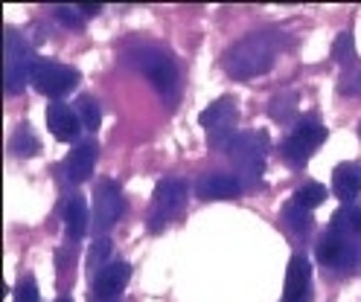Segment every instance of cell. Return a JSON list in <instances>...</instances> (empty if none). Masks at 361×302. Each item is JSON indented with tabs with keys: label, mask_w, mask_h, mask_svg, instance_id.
I'll list each match as a JSON object with an SVG mask.
<instances>
[{
	"label": "cell",
	"mask_w": 361,
	"mask_h": 302,
	"mask_svg": "<svg viewBox=\"0 0 361 302\" xmlns=\"http://www.w3.org/2000/svg\"><path fill=\"white\" fill-rule=\"evenodd\" d=\"M128 273H131L128 262H111V265H105V268L97 273V279H94V294H97L99 299L117 296V294L126 288V282H128Z\"/></svg>",
	"instance_id": "cell-9"
},
{
	"label": "cell",
	"mask_w": 361,
	"mask_h": 302,
	"mask_svg": "<svg viewBox=\"0 0 361 302\" xmlns=\"http://www.w3.org/2000/svg\"><path fill=\"white\" fill-rule=\"evenodd\" d=\"M64 227H67V236L71 239H82L87 232V203H85V198H71L67 213H64Z\"/></svg>",
	"instance_id": "cell-16"
},
{
	"label": "cell",
	"mask_w": 361,
	"mask_h": 302,
	"mask_svg": "<svg viewBox=\"0 0 361 302\" xmlns=\"http://www.w3.org/2000/svg\"><path fill=\"white\" fill-rule=\"evenodd\" d=\"M271 61H274V46H271V41L265 35H251V38L231 46L228 58H224V67H228V73L236 79H251V76L265 73Z\"/></svg>",
	"instance_id": "cell-1"
},
{
	"label": "cell",
	"mask_w": 361,
	"mask_h": 302,
	"mask_svg": "<svg viewBox=\"0 0 361 302\" xmlns=\"http://www.w3.org/2000/svg\"><path fill=\"white\" fill-rule=\"evenodd\" d=\"M295 111H298V96H295V93H283V96H277L274 102L268 105V113L274 116L277 122H288Z\"/></svg>",
	"instance_id": "cell-23"
},
{
	"label": "cell",
	"mask_w": 361,
	"mask_h": 302,
	"mask_svg": "<svg viewBox=\"0 0 361 302\" xmlns=\"http://www.w3.org/2000/svg\"><path fill=\"white\" fill-rule=\"evenodd\" d=\"M195 189H198V195L204 198V201H221V198H236L242 192V183L233 175L213 172L207 177H201Z\"/></svg>",
	"instance_id": "cell-12"
},
{
	"label": "cell",
	"mask_w": 361,
	"mask_h": 302,
	"mask_svg": "<svg viewBox=\"0 0 361 302\" xmlns=\"http://www.w3.org/2000/svg\"><path fill=\"white\" fill-rule=\"evenodd\" d=\"M9 149L18 154V157H32L41 151V143H38V137L30 131V125H18L12 139H9Z\"/></svg>",
	"instance_id": "cell-19"
},
{
	"label": "cell",
	"mask_w": 361,
	"mask_h": 302,
	"mask_svg": "<svg viewBox=\"0 0 361 302\" xmlns=\"http://www.w3.org/2000/svg\"><path fill=\"white\" fill-rule=\"evenodd\" d=\"M94 163H97V149H94V143H82V146H76L71 154H67V160H64V175L71 177L73 183H82V180H87L90 175H94Z\"/></svg>",
	"instance_id": "cell-13"
},
{
	"label": "cell",
	"mask_w": 361,
	"mask_h": 302,
	"mask_svg": "<svg viewBox=\"0 0 361 302\" xmlns=\"http://www.w3.org/2000/svg\"><path fill=\"white\" fill-rule=\"evenodd\" d=\"M353 53H355V41H353V35H350V32L338 35V41L332 44V58H335V61H341V64H347V61L353 58Z\"/></svg>",
	"instance_id": "cell-25"
},
{
	"label": "cell",
	"mask_w": 361,
	"mask_h": 302,
	"mask_svg": "<svg viewBox=\"0 0 361 302\" xmlns=\"http://www.w3.org/2000/svg\"><path fill=\"white\" fill-rule=\"evenodd\" d=\"M236 120H239V111H236V105H233L231 96L216 99L207 111H201L198 122L204 125V131H207V143H210V149H221V146L228 149V146H231V139L236 137V134H233Z\"/></svg>",
	"instance_id": "cell-3"
},
{
	"label": "cell",
	"mask_w": 361,
	"mask_h": 302,
	"mask_svg": "<svg viewBox=\"0 0 361 302\" xmlns=\"http://www.w3.org/2000/svg\"><path fill=\"white\" fill-rule=\"evenodd\" d=\"M187 198V186L184 180H175V177H166L154 186V209L149 213V229H161L166 224V218L175 213V209H180V203H184Z\"/></svg>",
	"instance_id": "cell-5"
},
{
	"label": "cell",
	"mask_w": 361,
	"mask_h": 302,
	"mask_svg": "<svg viewBox=\"0 0 361 302\" xmlns=\"http://www.w3.org/2000/svg\"><path fill=\"white\" fill-rule=\"evenodd\" d=\"M332 189L344 203H350L361 192V166H355V163H338L332 172Z\"/></svg>",
	"instance_id": "cell-15"
},
{
	"label": "cell",
	"mask_w": 361,
	"mask_h": 302,
	"mask_svg": "<svg viewBox=\"0 0 361 302\" xmlns=\"http://www.w3.org/2000/svg\"><path fill=\"white\" fill-rule=\"evenodd\" d=\"M73 111H76V116H79L82 128H90V131H97V128H99V122H102V111H99V105L94 102V96H79V99L73 102Z\"/></svg>",
	"instance_id": "cell-20"
},
{
	"label": "cell",
	"mask_w": 361,
	"mask_h": 302,
	"mask_svg": "<svg viewBox=\"0 0 361 302\" xmlns=\"http://www.w3.org/2000/svg\"><path fill=\"white\" fill-rule=\"evenodd\" d=\"M332 232H355V236H361V206H341L338 213L332 215V224H329Z\"/></svg>",
	"instance_id": "cell-18"
},
{
	"label": "cell",
	"mask_w": 361,
	"mask_h": 302,
	"mask_svg": "<svg viewBox=\"0 0 361 302\" xmlns=\"http://www.w3.org/2000/svg\"><path fill=\"white\" fill-rule=\"evenodd\" d=\"M309 279H312V265L303 256H295L288 262V270H286V302H303L306 291H309Z\"/></svg>",
	"instance_id": "cell-11"
},
{
	"label": "cell",
	"mask_w": 361,
	"mask_h": 302,
	"mask_svg": "<svg viewBox=\"0 0 361 302\" xmlns=\"http://www.w3.org/2000/svg\"><path fill=\"white\" fill-rule=\"evenodd\" d=\"M318 259L329 268H347L353 262V247L344 241L341 232H326V236L321 239L318 244Z\"/></svg>",
	"instance_id": "cell-14"
},
{
	"label": "cell",
	"mask_w": 361,
	"mask_h": 302,
	"mask_svg": "<svg viewBox=\"0 0 361 302\" xmlns=\"http://www.w3.org/2000/svg\"><path fill=\"white\" fill-rule=\"evenodd\" d=\"M30 82L35 84L38 93H44V96H64V93H71L76 87L79 70L59 64V61H50V58H35Z\"/></svg>",
	"instance_id": "cell-4"
},
{
	"label": "cell",
	"mask_w": 361,
	"mask_h": 302,
	"mask_svg": "<svg viewBox=\"0 0 361 302\" xmlns=\"http://www.w3.org/2000/svg\"><path fill=\"white\" fill-rule=\"evenodd\" d=\"M56 302H71V299H56Z\"/></svg>",
	"instance_id": "cell-31"
},
{
	"label": "cell",
	"mask_w": 361,
	"mask_h": 302,
	"mask_svg": "<svg viewBox=\"0 0 361 302\" xmlns=\"http://www.w3.org/2000/svg\"><path fill=\"white\" fill-rule=\"evenodd\" d=\"M32 64L35 58H30L27 44L20 41L18 32H6V90L18 93L24 87V82L32 73Z\"/></svg>",
	"instance_id": "cell-6"
},
{
	"label": "cell",
	"mask_w": 361,
	"mask_h": 302,
	"mask_svg": "<svg viewBox=\"0 0 361 302\" xmlns=\"http://www.w3.org/2000/svg\"><path fill=\"white\" fill-rule=\"evenodd\" d=\"M102 6L99 4H79V12H85V15H97Z\"/></svg>",
	"instance_id": "cell-29"
},
{
	"label": "cell",
	"mask_w": 361,
	"mask_h": 302,
	"mask_svg": "<svg viewBox=\"0 0 361 302\" xmlns=\"http://www.w3.org/2000/svg\"><path fill=\"white\" fill-rule=\"evenodd\" d=\"M358 137H361V125H358Z\"/></svg>",
	"instance_id": "cell-32"
},
{
	"label": "cell",
	"mask_w": 361,
	"mask_h": 302,
	"mask_svg": "<svg viewBox=\"0 0 361 302\" xmlns=\"http://www.w3.org/2000/svg\"><path fill=\"white\" fill-rule=\"evenodd\" d=\"M108 253H111V241H108V239H97L94 244H90L87 265H90V268H99V265L108 259Z\"/></svg>",
	"instance_id": "cell-26"
},
{
	"label": "cell",
	"mask_w": 361,
	"mask_h": 302,
	"mask_svg": "<svg viewBox=\"0 0 361 302\" xmlns=\"http://www.w3.org/2000/svg\"><path fill=\"white\" fill-rule=\"evenodd\" d=\"M283 218H286V224L291 227V229H306L309 227V209H303L300 203H286L283 206Z\"/></svg>",
	"instance_id": "cell-24"
},
{
	"label": "cell",
	"mask_w": 361,
	"mask_h": 302,
	"mask_svg": "<svg viewBox=\"0 0 361 302\" xmlns=\"http://www.w3.org/2000/svg\"><path fill=\"white\" fill-rule=\"evenodd\" d=\"M94 206H97V224L99 227H111L117 224V218L123 215V192H120V183L117 180H102L97 186V195H94Z\"/></svg>",
	"instance_id": "cell-7"
},
{
	"label": "cell",
	"mask_w": 361,
	"mask_h": 302,
	"mask_svg": "<svg viewBox=\"0 0 361 302\" xmlns=\"http://www.w3.org/2000/svg\"><path fill=\"white\" fill-rule=\"evenodd\" d=\"M15 302H38V285L35 279H20L18 288H15Z\"/></svg>",
	"instance_id": "cell-27"
},
{
	"label": "cell",
	"mask_w": 361,
	"mask_h": 302,
	"mask_svg": "<svg viewBox=\"0 0 361 302\" xmlns=\"http://www.w3.org/2000/svg\"><path fill=\"white\" fill-rule=\"evenodd\" d=\"M271 146V137L268 131L257 128V131H242L231 139V146H228V154L231 160L236 163V166L242 169V175L247 177H259L262 175V160H265V151Z\"/></svg>",
	"instance_id": "cell-2"
},
{
	"label": "cell",
	"mask_w": 361,
	"mask_h": 302,
	"mask_svg": "<svg viewBox=\"0 0 361 302\" xmlns=\"http://www.w3.org/2000/svg\"><path fill=\"white\" fill-rule=\"evenodd\" d=\"M56 18L61 20V23H67V27H76V23L82 20V12H79V6L73 9V6H59L56 9Z\"/></svg>",
	"instance_id": "cell-28"
},
{
	"label": "cell",
	"mask_w": 361,
	"mask_h": 302,
	"mask_svg": "<svg viewBox=\"0 0 361 302\" xmlns=\"http://www.w3.org/2000/svg\"><path fill=\"white\" fill-rule=\"evenodd\" d=\"M347 90H350V93H355V96H361V73L347 84Z\"/></svg>",
	"instance_id": "cell-30"
},
{
	"label": "cell",
	"mask_w": 361,
	"mask_h": 302,
	"mask_svg": "<svg viewBox=\"0 0 361 302\" xmlns=\"http://www.w3.org/2000/svg\"><path fill=\"white\" fill-rule=\"evenodd\" d=\"M283 157H286V163H291L295 169H300V166H306V163H309L312 151H309L303 143H298L295 137H286V139H283Z\"/></svg>",
	"instance_id": "cell-22"
},
{
	"label": "cell",
	"mask_w": 361,
	"mask_h": 302,
	"mask_svg": "<svg viewBox=\"0 0 361 302\" xmlns=\"http://www.w3.org/2000/svg\"><path fill=\"white\" fill-rule=\"evenodd\" d=\"M140 67H143L146 79H149L157 90H161V93H169V90L175 87V82H178V73H175L172 61H169L166 56H161V53H146V56L140 58Z\"/></svg>",
	"instance_id": "cell-8"
},
{
	"label": "cell",
	"mask_w": 361,
	"mask_h": 302,
	"mask_svg": "<svg viewBox=\"0 0 361 302\" xmlns=\"http://www.w3.org/2000/svg\"><path fill=\"white\" fill-rule=\"evenodd\" d=\"M291 137L298 139V143H303L309 151H314L318 149L324 139H326V128L318 122V120H312V116H306V120H300L298 122V128L291 131Z\"/></svg>",
	"instance_id": "cell-17"
},
{
	"label": "cell",
	"mask_w": 361,
	"mask_h": 302,
	"mask_svg": "<svg viewBox=\"0 0 361 302\" xmlns=\"http://www.w3.org/2000/svg\"><path fill=\"white\" fill-rule=\"evenodd\" d=\"M324 201H326V186L324 183H314V180L303 183L300 189L295 192V203H300L303 209H314V206H321Z\"/></svg>",
	"instance_id": "cell-21"
},
{
	"label": "cell",
	"mask_w": 361,
	"mask_h": 302,
	"mask_svg": "<svg viewBox=\"0 0 361 302\" xmlns=\"http://www.w3.org/2000/svg\"><path fill=\"white\" fill-rule=\"evenodd\" d=\"M47 128L56 139L67 143V139H73L76 131H79V116L71 105H61V102H53L47 105Z\"/></svg>",
	"instance_id": "cell-10"
}]
</instances>
